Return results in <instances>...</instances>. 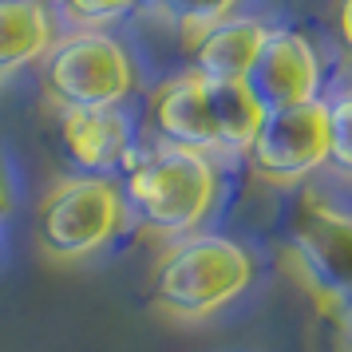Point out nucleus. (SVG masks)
I'll return each instance as SVG.
<instances>
[{
  "instance_id": "f257e3e1",
  "label": "nucleus",
  "mask_w": 352,
  "mask_h": 352,
  "mask_svg": "<svg viewBox=\"0 0 352 352\" xmlns=\"http://www.w3.org/2000/svg\"><path fill=\"white\" fill-rule=\"evenodd\" d=\"M123 198L151 234L186 238L218 202V166L202 151L162 143L131 166Z\"/></svg>"
},
{
  "instance_id": "f03ea898",
  "label": "nucleus",
  "mask_w": 352,
  "mask_h": 352,
  "mask_svg": "<svg viewBox=\"0 0 352 352\" xmlns=\"http://www.w3.org/2000/svg\"><path fill=\"white\" fill-rule=\"evenodd\" d=\"M254 281V257L218 234H186L155 270V301L178 320H202L241 297Z\"/></svg>"
},
{
  "instance_id": "7ed1b4c3",
  "label": "nucleus",
  "mask_w": 352,
  "mask_h": 352,
  "mask_svg": "<svg viewBox=\"0 0 352 352\" xmlns=\"http://www.w3.org/2000/svg\"><path fill=\"white\" fill-rule=\"evenodd\" d=\"M44 87L64 107H119L135 91L131 52L115 36L83 28L56 40L44 56Z\"/></svg>"
},
{
  "instance_id": "20e7f679",
  "label": "nucleus",
  "mask_w": 352,
  "mask_h": 352,
  "mask_svg": "<svg viewBox=\"0 0 352 352\" xmlns=\"http://www.w3.org/2000/svg\"><path fill=\"white\" fill-rule=\"evenodd\" d=\"M123 218H127L123 186H115L107 175H83L60 182L44 198L36 234L52 257L76 261L99 254L119 234Z\"/></svg>"
},
{
  "instance_id": "39448f33",
  "label": "nucleus",
  "mask_w": 352,
  "mask_h": 352,
  "mask_svg": "<svg viewBox=\"0 0 352 352\" xmlns=\"http://www.w3.org/2000/svg\"><path fill=\"white\" fill-rule=\"evenodd\" d=\"M250 162L265 182L293 186L329 162V107L313 99L301 107L265 111L250 143Z\"/></svg>"
},
{
  "instance_id": "423d86ee",
  "label": "nucleus",
  "mask_w": 352,
  "mask_h": 352,
  "mask_svg": "<svg viewBox=\"0 0 352 352\" xmlns=\"http://www.w3.org/2000/svg\"><path fill=\"white\" fill-rule=\"evenodd\" d=\"M293 254L320 301L352 305V214L305 198L293 222Z\"/></svg>"
},
{
  "instance_id": "0eeeda50",
  "label": "nucleus",
  "mask_w": 352,
  "mask_h": 352,
  "mask_svg": "<svg viewBox=\"0 0 352 352\" xmlns=\"http://www.w3.org/2000/svg\"><path fill=\"white\" fill-rule=\"evenodd\" d=\"M245 87L265 111L281 107H301L313 103L320 91V56L301 32L289 28H270L265 44L257 52L254 67L245 76Z\"/></svg>"
},
{
  "instance_id": "6e6552de",
  "label": "nucleus",
  "mask_w": 352,
  "mask_h": 352,
  "mask_svg": "<svg viewBox=\"0 0 352 352\" xmlns=\"http://www.w3.org/2000/svg\"><path fill=\"white\" fill-rule=\"evenodd\" d=\"M151 123L162 135L166 146H186V151H218V131L210 119V99L202 76H175L166 80L151 99Z\"/></svg>"
},
{
  "instance_id": "1a4fd4ad",
  "label": "nucleus",
  "mask_w": 352,
  "mask_h": 352,
  "mask_svg": "<svg viewBox=\"0 0 352 352\" xmlns=\"http://www.w3.org/2000/svg\"><path fill=\"white\" fill-rule=\"evenodd\" d=\"M60 123L72 159L91 175H103L115 162H123L131 146V123L119 107H64Z\"/></svg>"
},
{
  "instance_id": "9d476101",
  "label": "nucleus",
  "mask_w": 352,
  "mask_h": 352,
  "mask_svg": "<svg viewBox=\"0 0 352 352\" xmlns=\"http://www.w3.org/2000/svg\"><path fill=\"white\" fill-rule=\"evenodd\" d=\"M270 28L254 16H226L194 36V76L202 80H245Z\"/></svg>"
},
{
  "instance_id": "9b49d317",
  "label": "nucleus",
  "mask_w": 352,
  "mask_h": 352,
  "mask_svg": "<svg viewBox=\"0 0 352 352\" xmlns=\"http://www.w3.org/2000/svg\"><path fill=\"white\" fill-rule=\"evenodd\" d=\"M56 44V20L44 0H0V80L44 60Z\"/></svg>"
},
{
  "instance_id": "f8f14e48",
  "label": "nucleus",
  "mask_w": 352,
  "mask_h": 352,
  "mask_svg": "<svg viewBox=\"0 0 352 352\" xmlns=\"http://www.w3.org/2000/svg\"><path fill=\"white\" fill-rule=\"evenodd\" d=\"M206 99H210L214 131H218V151L245 155L257 127H261V119H265V107L254 99L245 80H206Z\"/></svg>"
},
{
  "instance_id": "ddd939ff",
  "label": "nucleus",
  "mask_w": 352,
  "mask_h": 352,
  "mask_svg": "<svg viewBox=\"0 0 352 352\" xmlns=\"http://www.w3.org/2000/svg\"><path fill=\"white\" fill-rule=\"evenodd\" d=\"M139 4H151L155 12H162L166 20H175L182 32L202 36L206 28H214L218 20L234 16V4L238 0H139Z\"/></svg>"
},
{
  "instance_id": "4468645a",
  "label": "nucleus",
  "mask_w": 352,
  "mask_h": 352,
  "mask_svg": "<svg viewBox=\"0 0 352 352\" xmlns=\"http://www.w3.org/2000/svg\"><path fill=\"white\" fill-rule=\"evenodd\" d=\"M324 107H329V162L352 175V91Z\"/></svg>"
},
{
  "instance_id": "2eb2a0df",
  "label": "nucleus",
  "mask_w": 352,
  "mask_h": 352,
  "mask_svg": "<svg viewBox=\"0 0 352 352\" xmlns=\"http://www.w3.org/2000/svg\"><path fill=\"white\" fill-rule=\"evenodd\" d=\"M64 4H67V12L80 20V24L99 28V24H111V20L127 16L139 0H64Z\"/></svg>"
},
{
  "instance_id": "dca6fc26",
  "label": "nucleus",
  "mask_w": 352,
  "mask_h": 352,
  "mask_svg": "<svg viewBox=\"0 0 352 352\" xmlns=\"http://www.w3.org/2000/svg\"><path fill=\"white\" fill-rule=\"evenodd\" d=\"M340 36H344V44L352 48V0L340 4Z\"/></svg>"
},
{
  "instance_id": "f3484780",
  "label": "nucleus",
  "mask_w": 352,
  "mask_h": 352,
  "mask_svg": "<svg viewBox=\"0 0 352 352\" xmlns=\"http://www.w3.org/2000/svg\"><path fill=\"white\" fill-rule=\"evenodd\" d=\"M8 206H12V198H8V182H4V170H0V218L8 214Z\"/></svg>"
}]
</instances>
